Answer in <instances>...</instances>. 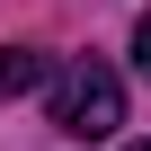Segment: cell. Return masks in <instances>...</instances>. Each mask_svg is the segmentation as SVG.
Wrapping results in <instances>:
<instances>
[{
  "label": "cell",
  "mask_w": 151,
  "mask_h": 151,
  "mask_svg": "<svg viewBox=\"0 0 151 151\" xmlns=\"http://www.w3.org/2000/svg\"><path fill=\"white\" fill-rule=\"evenodd\" d=\"M124 151H151V142H124Z\"/></svg>",
  "instance_id": "obj_4"
},
{
  "label": "cell",
  "mask_w": 151,
  "mask_h": 151,
  "mask_svg": "<svg viewBox=\"0 0 151 151\" xmlns=\"http://www.w3.org/2000/svg\"><path fill=\"white\" fill-rule=\"evenodd\" d=\"M133 53H142V80H151V18L133 27Z\"/></svg>",
  "instance_id": "obj_3"
},
{
  "label": "cell",
  "mask_w": 151,
  "mask_h": 151,
  "mask_svg": "<svg viewBox=\"0 0 151 151\" xmlns=\"http://www.w3.org/2000/svg\"><path fill=\"white\" fill-rule=\"evenodd\" d=\"M53 124L71 142H107L124 124V80H116L107 62H62L53 71Z\"/></svg>",
  "instance_id": "obj_1"
},
{
  "label": "cell",
  "mask_w": 151,
  "mask_h": 151,
  "mask_svg": "<svg viewBox=\"0 0 151 151\" xmlns=\"http://www.w3.org/2000/svg\"><path fill=\"white\" fill-rule=\"evenodd\" d=\"M53 80V62L36 53V45H0V98H27V89H45Z\"/></svg>",
  "instance_id": "obj_2"
}]
</instances>
